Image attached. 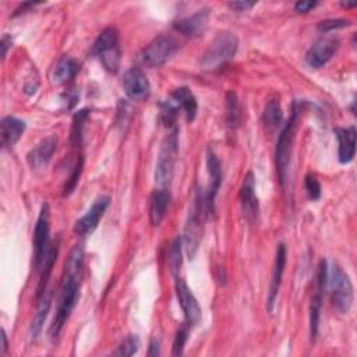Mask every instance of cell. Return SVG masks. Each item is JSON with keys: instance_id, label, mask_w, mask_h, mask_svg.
Returning <instances> with one entry per match:
<instances>
[{"instance_id": "7a4b0ae2", "label": "cell", "mask_w": 357, "mask_h": 357, "mask_svg": "<svg viewBox=\"0 0 357 357\" xmlns=\"http://www.w3.org/2000/svg\"><path fill=\"white\" fill-rule=\"evenodd\" d=\"M237 49H239V38L229 31L219 32L204 52L200 66L207 71L221 69L236 56Z\"/></svg>"}, {"instance_id": "e0dca14e", "label": "cell", "mask_w": 357, "mask_h": 357, "mask_svg": "<svg viewBox=\"0 0 357 357\" xmlns=\"http://www.w3.org/2000/svg\"><path fill=\"white\" fill-rule=\"evenodd\" d=\"M208 19H210V12L207 9H203V10H198L197 13H194L190 17H186V19L176 21L173 24V27L182 35L193 38V36H197V35H200V34L204 32L207 23H208Z\"/></svg>"}, {"instance_id": "f1b7e54d", "label": "cell", "mask_w": 357, "mask_h": 357, "mask_svg": "<svg viewBox=\"0 0 357 357\" xmlns=\"http://www.w3.org/2000/svg\"><path fill=\"white\" fill-rule=\"evenodd\" d=\"M83 164H84V158H83V155H80V156H78L75 165H74V169H73L70 177L67 179V182H66V184L63 187V197L70 195L75 190V187L78 184V180H80L82 172H83Z\"/></svg>"}, {"instance_id": "4dcf8cb0", "label": "cell", "mask_w": 357, "mask_h": 357, "mask_svg": "<svg viewBox=\"0 0 357 357\" xmlns=\"http://www.w3.org/2000/svg\"><path fill=\"white\" fill-rule=\"evenodd\" d=\"M140 349V341L136 335H130L127 336L122 343L121 346H119L113 354L114 356H134Z\"/></svg>"}, {"instance_id": "d590c367", "label": "cell", "mask_w": 357, "mask_h": 357, "mask_svg": "<svg viewBox=\"0 0 357 357\" xmlns=\"http://www.w3.org/2000/svg\"><path fill=\"white\" fill-rule=\"evenodd\" d=\"M317 5V2H311V0H300L295 5V10L297 13H308L311 9H314Z\"/></svg>"}, {"instance_id": "277c9868", "label": "cell", "mask_w": 357, "mask_h": 357, "mask_svg": "<svg viewBox=\"0 0 357 357\" xmlns=\"http://www.w3.org/2000/svg\"><path fill=\"white\" fill-rule=\"evenodd\" d=\"M179 153V136L177 130L168 134L161 145L160 156H158L156 169H155V183L160 188L168 190L172 183L175 162Z\"/></svg>"}, {"instance_id": "30bf717a", "label": "cell", "mask_w": 357, "mask_h": 357, "mask_svg": "<svg viewBox=\"0 0 357 357\" xmlns=\"http://www.w3.org/2000/svg\"><path fill=\"white\" fill-rule=\"evenodd\" d=\"M123 88L130 99L141 101L148 98L151 86L145 73L140 67L129 69L123 75Z\"/></svg>"}, {"instance_id": "f35d334b", "label": "cell", "mask_w": 357, "mask_h": 357, "mask_svg": "<svg viewBox=\"0 0 357 357\" xmlns=\"http://www.w3.org/2000/svg\"><path fill=\"white\" fill-rule=\"evenodd\" d=\"M0 44H2V45H0V47H2V59H5L6 55H8V49L12 45V38L9 35H3L2 42H0Z\"/></svg>"}, {"instance_id": "9c48e42d", "label": "cell", "mask_w": 357, "mask_h": 357, "mask_svg": "<svg viewBox=\"0 0 357 357\" xmlns=\"http://www.w3.org/2000/svg\"><path fill=\"white\" fill-rule=\"evenodd\" d=\"M339 48V39L335 36H325L317 41L306 53V63L311 69H321L325 66Z\"/></svg>"}, {"instance_id": "8992f818", "label": "cell", "mask_w": 357, "mask_h": 357, "mask_svg": "<svg viewBox=\"0 0 357 357\" xmlns=\"http://www.w3.org/2000/svg\"><path fill=\"white\" fill-rule=\"evenodd\" d=\"M327 286L330 288L334 307L342 314L349 312L354 299L353 285L349 280V276L338 265H334L331 272H328Z\"/></svg>"}, {"instance_id": "cb8c5ba5", "label": "cell", "mask_w": 357, "mask_h": 357, "mask_svg": "<svg viewBox=\"0 0 357 357\" xmlns=\"http://www.w3.org/2000/svg\"><path fill=\"white\" fill-rule=\"evenodd\" d=\"M262 121L268 129H278L284 122V113L281 103L276 99H271L264 109Z\"/></svg>"}, {"instance_id": "6da1fadb", "label": "cell", "mask_w": 357, "mask_h": 357, "mask_svg": "<svg viewBox=\"0 0 357 357\" xmlns=\"http://www.w3.org/2000/svg\"><path fill=\"white\" fill-rule=\"evenodd\" d=\"M82 275H74L64 272L63 282L60 286V295H59V303L56 315L49 328V338L51 341H58L60 332L63 331L71 311L75 307L77 299H78V284H80Z\"/></svg>"}, {"instance_id": "1f68e13d", "label": "cell", "mask_w": 357, "mask_h": 357, "mask_svg": "<svg viewBox=\"0 0 357 357\" xmlns=\"http://www.w3.org/2000/svg\"><path fill=\"white\" fill-rule=\"evenodd\" d=\"M177 112L179 109L171 101L161 103V121L167 127H172L175 125Z\"/></svg>"}, {"instance_id": "d4e9b609", "label": "cell", "mask_w": 357, "mask_h": 357, "mask_svg": "<svg viewBox=\"0 0 357 357\" xmlns=\"http://www.w3.org/2000/svg\"><path fill=\"white\" fill-rule=\"evenodd\" d=\"M321 304H323V295L317 293L311 299L310 304V336L314 342L317 335H319L320 328V317H321Z\"/></svg>"}, {"instance_id": "ba28073f", "label": "cell", "mask_w": 357, "mask_h": 357, "mask_svg": "<svg viewBox=\"0 0 357 357\" xmlns=\"http://www.w3.org/2000/svg\"><path fill=\"white\" fill-rule=\"evenodd\" d=\"M49 232H51V214L49 206L45 203L39 212L36 219L35 230H34V250H35V268L39 272L42 268L47 253L51 247L49 242Z\"/></svg>"}, {"instance_id": "7402d4cb", "label": "cell", "mask_w": 357, "mask_h": 357, "mask_svg": "<svg viewBox=\"0 0 357 357\" xmlns=\"http://www.w3.org/2000/svg\"><path fill=\"white\" fill-rule=\"evenodd\" d=\"M38 307H36V312L34 315V320H32V324H31V328H29V336L31 339H35L39 332L42 331L44 328V324L47 321V317L49 314V310H51V304H52V296H51V292H47L38 299Z\"/></svg>"}, {"instance_id": "ac0fdd59", "label": "cell", "mask_w": 357, "mask_h": 357, "mask_svg": "<svg viewBox=\"0 0 357 357\" xmlns=\"http://www.w3.org/2000/svg\"><path fill=\"white\" fill-rule=\"evenodd\" d=\"M334 133L339 143V149H338L339 162L341 164L352 162L356 155V127L354 126H350L347 129L336 127Z\"/></svg>"}, {"instance_id": "4fadbf2b", "label": "cell", "mask_w": 357, "mask_h": 357, "mask_svg": "<svg viewBox=\"0 0 357 357\" xmlns=\"http://www.w3.org/2000/svg\"><path fill=\"white\" fill-rule=\"evenodd\" d=\"M207 168H208V175H210V183H208L207 193H204V197H206L207 211H208V214H212L214 206H215V198H217V194H218L221 183H222L221 162L212 149H208V153H207Z\"/></svg>"}, {"instance_id": "9a60e30c", "label": "cell", "mask_w": 357, "mask_h": 357, "mask_svg": "<svg viewBox=\"0 0 357 357\" xmlns=\"http://www.w3.org/2000/svg\"><path fill=\"white\" fill-rule=\"evenodd\" d=\"M286 260H288V253H286V246L284 243L278 245L276 249V256H275V264H273V271H272V281L269 286V295H268V301H267V310L272 312L273 304L278 297V292H280L282 278L286 267Z\"/></svg>"}, {"instance_id": "2e32d148", "label": "cell", "mask_w": 357, "mask_h": 357, "mask_svg": "<svg viewBox=\"0 0 357 357\" xmlns=\"http://www.w3.org/2000/svg\"><path fill=\"white\" fill-rule=\"evenodd\" d=\"M58 143H59L58 136L52 134L44 138L35 148H32L31 152L28 153V162L31 168L32 169L45 168L52 160V156L58 148Z\"/></svg>"}, {"instance_id": "e575fe53", "label": "cell", "mask_w": 357, "mask_h": 357, "mask_svg": "<svg viewBox=\"0 0 357 357\" xmlns=\"http://www.w3.org/2000/svg\"><path fill=\"white\" fill-rule=\"evenodd\" d=\"M350 25V21L349 20H343V19H338V20H325V21H321L319 24V29L323 31V32H331L334 29H338V28H343V27H347Z\"/></svg>"}, {"instance_id": "3957f363", "label": "cell", "mask_w": 357, "mask_h": 357, "mask_svg": "<svg viewBox=\"0 0 357 357\" xmlns=\"http://www.w3.org/2000/svg\"><path fill=\"white\" fill-rule=\"evenodd\" d=\"M299 112H300V105L296 102L293 105L292 116L289 119V122L282 129L280 138H278V143H276L275 164H276L278 176H280V182H281L282 187H285V182H286V175H288V168H289V162H291V152H292V144H293V138H295Z\"/></svg>"}, {"instance_id": "7c38bea8", "label": "cell", "mask_w": 357, "mask_h": 357, "mask_svg": "<svg viewBox=\"0 0 357 357\" xmlns=\"http://www.w3.org/2000/svg\"><path fill=\"white\" fill-rule=\"evenodd\" d=\"M176 296L179 300V304L184 312L186 321L188 325H194L201 319V307L198 304L195 296L193 295V292L190 291V288L187 286V284L182 280V278H177L176 281Z\"/></svg>"}, {"instance_id": "5b68a950", "label": "cell", "mask_w": 357, "mask_h": 357, "mask_svg": "<svg viewBox=\"0 0 357 357\" xmlns=\"http://www.w3.org/2000/svg\"><path fill=\"white\" fill-rule=\"evenodd\" d=\"M91 55L98 58L102 66L109 73H116L121 66V45H119V34L114 28H105L91 48Z\"/></svg>"}, {"instance_id": "44dd1931", "label": "cell", "mask_w": 357, "mask_h": 357, "mask_svg": "<svg viewBox=\"0 0 357 357\" xmlns=\"http://www.w3.org/2000/svg\"><path fill=\"white\" fill-rule=\"evenodd\" d=\"M179 110L182 109L186 113V117L188 122H193L195 116H197V110H198V103L197 99L194 97V94L190 91V88L187 87H180L176 88L172 94H171V99H169Z\"/></svg>"}, {"instance_id": "ffe728a7", "label": "cell", "mask_w": 357, "mask_h": 357, "mask_svg": "<svg viewBox=\"0 0 357 357\" xmlns=\"http://www.w3.org/2000/svg\"><path fill=\"white\" fill-rule=\"evenodd\" d=\"M171 203V194L168 190H155L149 198V221L152 226H158L167 215Z\"/></svg>"}, {"instance_id": "8d00e7d4", "label": "cell", "mask_w": 357, "mask_h": 357, "mask_svg": "<svg viewBox=\"0 0 357 357\" xmlns=\"http://www.w3.org/2000/svg\"><path fill=\"white\" fill-rule=\"evenodd\" d=\"M229 6L236 12H247L251 8H254L256 3L254 2H232Z\"/></svg>"}, {"instance_id": "f546056e", "label": "cell", "mask_w": 357, "mask_h": 357, "mask_svg": "<svg viewBox=\"0 0 357 357\" xmlns=\"http://www.w3.org/2000/svg\"><path fill=\"white\" fill-rule=\"evenodd\" d=\"M168 260H169L171 271L173 273H177V271L180 269V265H182V239L180 237H176V239L172 242Z\"/></svg>"}, {"instance_id": "8fae6325", "label": "cell", "mask_w": 357, "mask_h": 357, "mask_svg": "<svg viewBox=\"0 0 357 357\" xmlns=\"http://www.w3.org/2000/svg\"><path fill=\"white\" fill-rule=\"evenodd\" d=\"M109 204H110V198L108 195L99 197L98 200L91 206V208L87 211V214L75 222L74 232L80 236L91 234L97 229V226H98L101 218L103 217L105 211L108 210Z\"/></svg>"}, {"instance_id": "5bb4252c", "label": "cell", "mask_w": 357, "mask_h": 357, "mask_svg": "<svg viewBox=\"0 0 357 357\" xmlns=\"http://www.w3.org/2000/svg\"><path fill=\"white\" fill-rule=\"evenodd\" d=\"M241 204L243 210V215L247 222L254 223L258 218V198L256 195V179L253 172H249L245 177L243 186L241 188Z\"/></svg>"}, {"instance_id": "83f0119b", "label": "cell", "mask_w": 357, "mask_h": 357, "mask_svg": "<svg viewBox=\"0 0 357 357\" xmlns=\"http://www.w3.org/2000/svg\"><path fill=\"white\" fill-rule=\"evenodd\" d=\"M88 117V110H80L75 113L74 121H73V129H71V144L73 147H78L82 144V137H83V127Z\"/></svg>"}, {"instance_id": "74e56055", "label": "cell", "mask_w": 357, "mask_h": 357, "mask_svg": "<svg viewBox=\"0 0 357 357\" xmlns=\"http://www.w3.org/2000/svg\"><path fill=\"white\" fill-rule=\"evenodd\" d=\"M161 354V346L160 341L152 338L149 342V349H148V356H160Z\"/></svg>"}, {"instance_id": "52a82bcc", "label": "cell", "mask_w": 357, "mask_h": 357, "mask_svg": "<svg viewBox=\"0 0 357 357\" xmlns=\"http://www.w3.org/2000/svg\"><path fill=\"white\" fill-rule=\"evenodd\" d=\"M177 51V44L169 35H160L141 52V62L148 67L164 66Z\"/></svg>"}, {"instance_id": "d6a6232c", "label": "cell", "mask_w": 357, "mask_h": 357, "mask_svg": "<svg viewBox=\"0 0 357 357\" xmlns=\"http://www.w3.org/2000/svg\"><path fill=\"white\" fill-rule=\"evenodd\" d=\"M304 186H306V191H307L310 200H312V201L319 200V198L321 197V184L319 180H317V177L312 175H307Z\"/></svg>"}, {"instance_id": "603a6c76", "label": "cell", "mask_w": 357, "mask_h": 357, "mask_svg": "<svg viewBox=\"0 0 357 357\" xmlns=\"http://www.w3.org/2000/svg\"><path fill=\"white\" fill-rule=\"evenodd\" d=\"M78 70H80V64H78L74 59L64 56L58 62L56 67L52 71V75H51L52 83L53 84H64V83L70 82L71 78L75 77Z\"/></svg>"}, {"instance_id": "836d02e7", "label": "cell", "mask_w": 357, "mask_h": 357, "mask_svg": "<svg viewBox=\"0 0 357 357\" xmlns=\"http://www.w3.org/2000/svg\"><path fill=\"white\" fill-rule=\"evenodd\" d=\"M187 328L183 327L177 331L176 336H175V341H173V350H172V354L173 356H182L183 354V349H184V345L187 342Z\"/></svg>"}, {"instance_id": "d6986e66", "label": "cell", "mask_w": 357, "mask_h": 357, "mask_svg": "<svg viewBox=\"0 0 357 357\" xmlns=\"http://www.w3.org/2000/svg\"><path fill=\"white\" fill-rule=\"evenodd\" d=\"M25 122L14 116H6L0 123V137H2L3 148L13 147L25 132Z\"/></svg>"}, {"instance_id": "ab89813d", "label": "cell", "mask_w": 357, "mask_h": 357, "mask_svg": "<svg viewBox=\"0 0 357 357\" xmlns=\"http://www.w3.org/2000/svg\"><path fill=\"white\" fill-rule=\"evenodd\" d=\"M2 341H3V343H2V354H5L6 350H8V335H6L5 330H2Z\"/></svg>"}, {"instance_id": "484cf974", "label": "cell", "mask_w": 357, "mask_h": 357, "mask_svg": "<svg viewBox=\"0 0 357 357\" xmlns=\"http://www.w3.org/2000/svg\"><path fill=\"white\" fill-rule=\"evenodd\" d=\"M83 267H84V249L83 246H75L66 260L64 272L82 275Z\"/></svg>"}, {"instance_id": "4316f807", "label": "cell", "mask_w": 357, "mask_h": 357, "mask_svg": "<svg viewBox=\"0 0 357 357\" xmlns=\"http://www.w3.org/2000/svg\"><path fill=\"white\" fill-rule=\"evenodd\" d=\"M226 122L227 126L234 129L241 122V105L237 101V95L234 93H227L226 95Z\"/></svg>"}, {"instance_id": "60d3db41", "label": "cell", "mask_w": 357, "mask_h": 357, "mask_svg": "<svg viewBox=\"0 0 357 357\" xmlns=\"http://www.w3.org/2000/svg\"><path fill=\"white\" fill-rule=\"evenodd\" d=\"M356 5H357L356 2H354V3H347V2H346V3H342V6H343V8H354Z\"/></svg>"}]
</instances>
